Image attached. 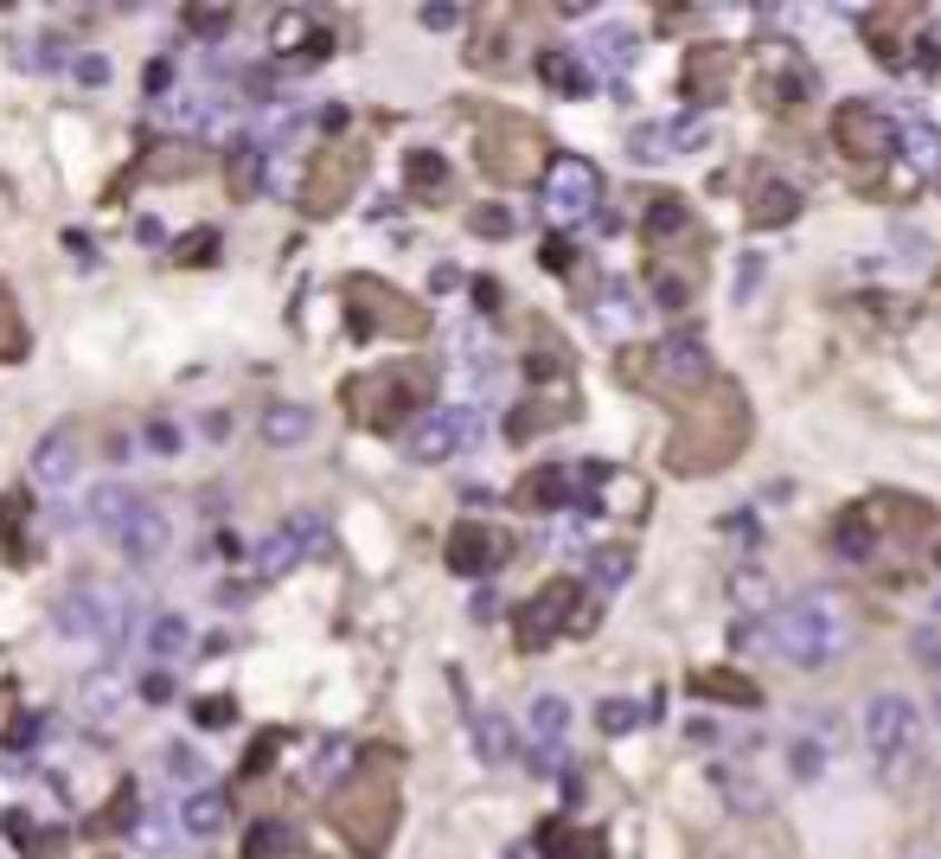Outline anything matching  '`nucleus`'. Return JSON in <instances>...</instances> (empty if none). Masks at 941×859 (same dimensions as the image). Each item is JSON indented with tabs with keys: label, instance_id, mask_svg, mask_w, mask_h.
Masks as SVG:
<instances>
[{
	"label": "nucleus",
	"instance_id": "864d4df0",
	"mask_svg": "<svg viewBox=\"0 0 941 859\" xmlns=\"http://www.w3.org/2000/svg\"><path fill=\"white\" fill-rule=\"evenodd\" d=\"M346 756H353V744H346V738H327V744L314 751V777H333V770H340Z\"/></svg>",
	"mask_w": 941,
	"mask_h": 859
},
{
	"label": "nucleus",
	"instance_id": "393cba45",
	"mask_svg": "<svg viewBox=\"0 0 941 859\" xmlns=\"http://www.w3.org/2000/svg\"><path fill=\"white\" fill-rule=\"evenodd\" d=\"M32 475L46 481V488H65L77 475V437L71 430H51V437H39V449H32Z\"/></svg>",
	"mask_w": 941,
	"mask_h": 859
},
{
	"label": "nucleus",
	"instance_id": "20e7f679",
	"mask_svg": "<svg viewBox=\"0 0 941 859\" xmlns=\"http://www.w3.org/2000/svg\"><path fill=\"white\" fill-rule=\"evenodd\" d=\"M865 751H871V763L884 770L891 789H903V777L922 782V770H929V725H922L917 700H903V693H871L865 700Z\"/></svg>",
	"mask_w": 941,
	"mask_h": 859
},
{
	"label": "nucleus",
	"instance_id": "c9c22d12",
	"mask_svg": "<svg viewBox=\"0 0 941 859\" xmlns=\"http://www.w3.org/2000/svg\"><path fill=\"white\" fill-rule=\"evenodd\" d=\"M148 648L167 661V654H193V628H186V616H174V609H160L148 623Z\"/></svg>",
	"mask_w": 941,
	"mask_h": 859
},
{
	"label": "nucleus",
	"instance_id": "c03bdc74",
	"mask_svg": "<svg viewBox=\"0 0 941 859\" xmlns=\"http://www.w3.org/2000/svg\"><path fill=\"white\" fill-rule=\"evenodd\" d=\"M218 251H225V237H218V232H193L174 257L186 263V270H199V263H218Z\"/></svg>",
	"mask_w": 941,
	"mask_h": 859
},
{
	"label": "nucleus",
	"instance_id": "2f4dec72",
	"mask_svg": "<svg viewBox=\"0 0 941 859\" xmlns=\"http://www.w3.org/2000/svg\"><path fill=\"white\" fill-rule=\"evenodd\" d=\"M404 174L423 199H449V160L435 155V148H416V155L404 160Z\"/></svg>",
	"mask_w": 941,
	"mask_h": 859
},
{
	"label": "nucleus",
	"instance_id": "f03ea898",
	"mask_svg": "<svg viewBox=\"0 0 941 859\" xmlns=\"http://www.w3.org/2000/svg\"><path fill=\"white\" fill-rule=\"evenodd\" d=\"M763 642L782 654L788 667L814 674V667H833V661L852 648V616H845V603L833 597V590H814V597L782 603L763 623Z\"/></svg>",
	"mask_w": 941,
	"mask_h": 859
},
{
	"label": "nucleus",
	"instance_id": "4c0bfd02",
	"mask_svg": "<svg viewBox=\"0 0 941 859\" xmlns=\"http://www.w3.org/2000/svg\"><path fill=\"white\" fill-rule=\"evenodd\" d=\"M570 725V705L558 700V693H538L532 700V731H538V744H558V731Z\"/></svg>",
	"mask_w": 941,
	"mask_h": 859
},
{
	"label": "nucleus",
	"instance_id": "a19ab883",
	"mask_svg": "<svg viewBox=\"0 0 941 859\" xmlns=\"http://www.w3.org/2000/svg\"><path fill=\"white\" fill-rule=\"evenodd\" d=\"M660 129H666V155H692V148H705V141H712L698 116H679V123H660Z\"/></svg>",
	"mask_w": 941,
	"mask_h": 859
},
{
	"label": "nucleus",
	"instance_id": "3c124183",
	"mask_svg": "<svg viewBox=\"0 0 941 859\" xmlns=\"http://www.w3.org/2000/svg\"><path fill=\"white\" fill-rule=\"evenodd\" d=\"M193 719H199L205 731H225L231 719H237V705H231V700H199V705H193Z\"/></svg>",
	"mask_w": 941,
	"mask_h": 859
},
{
	"label": "nucleus",
	"instance_id": "052dcab7",
	"mask_svg": "<svg viewBox=\"0 0 941 859\" xmlns=\"http://www.w3.org/2000/svg\"><path fill=\"white\" fill-rule=\"evenodd\" d=\"M692 20H705L698 7H660V27H692Z\"/></svg>",
	"mask_w": 941,
	"mask_h": 859
},
{
	"label": "nucleus",
	"instance_id": "a18cd8bd",
	"mask_svg": "<svg viewBox=\"0 0 941 859\" xmlns=\"http://www.w3.org/2000/svg\"><path fill=\"white\" fill-rule=\"evenodd\" d=\"M84 705H90V712H116V705H122V686H116V674H90L84 680Z\"/></svg>",
	"mask_w": 941,
	"mask_h": 859
},
{
	"label": "nucleus",
	"instance_id": "4d7b16f0",
	"mask_svg": "<svg viewBox=\"0 0 941 859\" xmlns=\"http://www.w3.org/2000/svg\"><path fill=\"white\" fill-rule=\"evenodd\" d=\"M141 700L167 705V700H174V674H148V680H141Z\"/></svg>",
	"mask_w": 941,
	"mask_h": 859
},
{
	"label": "nucleus",
	"instance_id": "4468645a",
	"mask_svg": "<svg viewBox=\"0 0 941 859\" xmlns=\"http://www.w3.org/2000/svg\"><path fill=\"white\" fill-rule=\"evenodd\" d=\"M481 437V417L474 411H423L404 430V456L410 462H449L455 449H468Z\"/></svg>",
	"mask_w": 941,
	"mask_h": 859
},
{
	"label": "nucleus",
	"instance_id": "774afa93",
	"mask_svg": "<svg viewBox=\"0 0 941 859\" xmlns=\"http://www.w3.org/2000/svg\"><path fill=\"white\" fill-rule=\"evenodd\" d=\"M116 821H122V828L135 821V789H122V795H116Z\"/></svg>",
	"mask_w": 941,
	"mask_h": 859
},
{
	"label": "nucleus",
	"instance_id": "dca6fc26",
	"mask_svg": "<svg viewBox=\"0 0 941 859\" xmlns=\"http://www.w3.org/2000/svg\"><path fill=\"white\" fill-rule=\"evenodd\" d=\"M359 174H365V148H359V141L327 148V155L314 160V174H307V212H340Z\"/></svg>",
	"mask_w": 941,
	"mask_h": 859
},
{
	"label": "nucleus",
	"instance_id": "c756f323",
	"mask_svg": "<svg viewBox=\"0 0 941 859\" xmlns=\"http://www.w3.org/2000/svg\"><path fill=\"white\" fill-rule=\"evenodd\" d=\"M570 411H577L570 398H558V404H545V398H532L526 411H512V417H507V437H512V443H526V437H538V430H551V423H563Z\"/></svg>",
	"mask_w": 941,
	"mask_h": 859
},
{
	"label": "nucleus",
	"instance_id": "79ce46f5",
	"mask_svg": "<svg viewBox=\"0 0 941 859\" xmlns=\"http://www.w3.org/2000/svg\"><path fill=\"white\" fill-rule=\"evenodd\" d=\"M896 148H903V155L917 160V167H935V160H941V135H935V129H922V123H917L910 135L896 129Z\"/></svg>",
	"mask_w": 941,
	"mask_h": 859
},
{
	"label": "nucleus",
	"instance_id": "6ab92c4d",
	"mask_svg": "<svg viewBox=\"0 0 941 859\" xmlns=\"http://www.w3.org/2000/svg\"><path fill=\"white\" fill-rule=\"evenodd\" d=\"M737 84V52L731 46H698L686 58V97L692 104H724Z\"/></svg>",
	"mask_w": 941,
	"mask_h": 859
},
{
	"label": "nucleus",
	"instance_id": "f8f14e48",
	"mask_svg": "<svg viewBox=\"0 0 941 859\" xmlns=\"http://www.w3.org/2000/svg\"><path fill=\"white\" fill-rule=\"evenodd\" d=\"M346 302H353V328H359L365 340H372V334L416 340L423 328H430V314L416 309V302L391 295V289H384V283H372V276H353V283H346Z\"/></svg>",
	"mask_w": 941,
	"mask_h": 859
},
{
	"label": "nucleus",
	"instance_id": "a211bd4d",
	"mask_svg": "<svg viewBox=\"0 0 941 859\" xmlns=\"http://www.w3.org/2000/svg\"><path fill=\"white\" fill-rule=\"evenodd\" d=\"M500 558H507V533H493V526H481V520H461L455 533H449V572L481 577V572H493Z\"/></svg>",
	"mask_w": 941,
	"mask_h": 859
},
{
	"label": "nucleus",
	"instance_id": "5fc2aeb1",
	"mask_svg": "<svg viewBox=\"0 0 941 859\" xmlns=\"http://www.w3.org/2000/svg\"><path fill=\"white\" fill-rule=\"evenodd\" d=\"M148 449H154V456H179L186 443H179V430L167 423V417H154V423H148Z\"/></svg>",
	"mask_w": 941,
	"mask_h": 859
},
{
	"label": "nucleus",
	"instance_id": "13d9d810",
	"mask_svg": "<svg viewBox=\"0 0 941 859\" xmlns=\"http://www.w3.org/2000/svg\"><path fill=\"white\" fill-rule=\"evenodd\" d=\"M416 20H423V27H430V32H449V27H455V20H461V13H455V7H423V13H416Z\"/></svg>",
	"mask_w": 941,
	"mask_h": 859
},
{
	"label": "nucleus",
	"instance_id": "37998d69",
	"mask_svg": "<svg viewBox=\"0 0 941 859\" xmlns=\"http://www.w3.org/2000/svg\"><path fill=\"white\" fill-rule=\"evenodd\" d=\"M640 719H647V705H635V700H602L596 705V725L602 731H635Z\"/></svg>",
	"mask_w": 941,
	"mask_h": 859
},
{
	"label": "nucleus",
	"instance_id": "7c9ffc66",
	"mask_svg": "<svg viewBox=\"0 0 941 859\" xmlns=\"http://www.w3.org/2000/svg\"><path fill=\"white\" fill-rule=\"evenodd\" d=\"M602 71H628L635 65V32L628 27H602V32H589V46H584Z\"/></svg>",
	"mask_w": 941,
	"mask_h": 859
},
{
	"label": "nucleus",
	"instance_id": "e433bc0d",
	"mask_svg": "<svg viewBox=\"0 0 941 859\" xmlns=\"http://www.w3.org/2000/svg\"><path fill=\"white\" fill-rule=\"evenodd\" d=\"M474 738H481L487 763H507V756H512V725L500 719V712H474Z\"/></svg>",
	"mask_w": 941,
	"mask_h": 859
},
{
	"label": "nucleus",
	"instance_id": "2eb2a0df",
	"mask_svg": "<svg viewBox=\"0 0 941 859\" xmlns=\"http://www.w3.org/2000/svg\"><path fill=\"white\" fill-rule=\"evenodd\" d=\"M859 27H865V46H871L878 65L903 71V65L917 58V27H922L917 7H865V13H859Z\"/></svg>",
	"mask_w": 941,
	"mask_h": 859
},
{
	"label": "nucleus",
	"instance_id": "bb28decb",
	"mask_svg": "<svg viewBox=\"0 0 941 859\" xmlns=\"http://www.w3.org/2000/svg\"><path fill=\"white\" fill-rule=\"evenodd\" d=\"M314 437V411L307 404H269L263 411V443H276V449H295Z\"/></svg>",
	"mask_w": 941,
	"mask_h": 859
},
{
	"label": "nucleus",
	"instance_id": "1a4fd4ad",
	"mask_svg": "<svg viewBox=\"0 0 941 859\" xmlns=\"http://www.w3.org/2000/svg\"><path fill=\"white\" fill-rule=\"evenodd\" d=\"M705 276V232L686 225L673 237H647V283L660 309H692V289Z\"/></svg>",
	"mask_w": 941,
	"mask_h": 859
},
{
	"label": "nucleus",
	"instance_id": "09e8293b",
	"mask_svg": "<svg viewBox=\"0 0 941 859\" xmlns=\"http://www.w3.org/2000/svg\"><path fill=\"white\" fill-rule=\"evenodd\" d=\"M186 27L199 32V39H225V27H231V7H186Z\"/></svg>",
	"mask_w": 941,
	"mask_h": 859
},
{
	"label": "nucleus",
	"instance_id": "ddd939ff",
	"mask_svg": "<svg viewBox=\"0 0 941 859\" xmlns=\"http://www.w3.org/2000/svg\"><path fill=\"white\" fill-rule=\"evenodd\" d=\"M577 584L570 577H551V584H538L532 597L519 603V616H512V642L526 654H538V648H551L563 628H570V616H577Z\"/></svg>",
	"mask_w": 941,
	"mask_h": 859
},
{
	"label": "nucleus",
	"instance_id": "412c9836",
	"mask_svg": "<svg viewBox=\"0 0 941 859\" xmlns=\"http://www.w3.org/2000/svg\"><path fill=\"white\" fill-rule=\"evenodd\" d=\"M749 232H775V225H788L794 212H801V186L775 180V174H763V180L749 186Z\"/></svg>",
	"mask_w": 941,
	"mask_h": 859
},
{
	"label": "nucleus",
	"instance_id": "cd10ccee",
	"mask_svg": "<svg viewBox=\"0 0 941 859\" xmlns=\"http://www.w3.org/2000/svg\"><path fill=\"white\" fill-rule=\"evenodd\" d=\"M225 814H231V802L218 795V789H193V795H186V808H179V821H186V833H193V840H212V833L225 828Z\"/></svg>",
	"mask_w": 941,
	"mask_h": 859
},
{
	"label": "nucleus",
	"instance_id": "c85d7f7f",
	"mask_svg": "<svg viewBox=\"0 0 941 859\" xmlns=\"http://www.w3.org/2000/svg\"><path fill=\"white\" fill-rule=\"evenodd\" d=\"M225 180H231L237 199H256V186H263V141H231Z\"/></svg>",
	"mask_w": 941,
	"mask_h": 859
},
{
	"label": "nucleus",
	"instance_id": "a878e982",
	"mask_svg": "<svg viewBox=\"0 0 941 859\" xmlns=\"http://www.w3.org/2000/svg\"><path fill=\"white\" fill-rule=\"evenodd\" d=\"M538 847H545V859H609L602 833H596V828H570V821H551V828L538 833Z\"/></svg>",
	"mask_w": 941,
	"mask_h": 859
},
{
	"label": "nucleus",
	"instance_id": "603ef678",
	"mask_svg": "<svg viewBox=\"0 0 941 859\" xmlns=\"http://www.w3.org/2000/svg\"><path fill=\"white\" fill-rule=\"evenodd\" d=\"M13 353H20V321H13V302L0 289V360H13Z\"/></svg>",
	"mask_w": 941,
	"mask_h": 859
},
{
	"label": "nucleus",
	"instance_id": "39448f33",
	"mask_svg": "<svg viewBox=\"0 0 941 859\" xmlns=\"http://www.w3.org/2000/svg\"><path fill=\"white\" fill-rule=\"evenodd\" d=\"M474 148H481V174L500 180V186H532V180H545V167H551L545 129H538L532 116H519V109H487Z\"/></svg>",
	"mask_w": 941,
	"mask_h": 859
},
{
	"label": "nucleus",
	"instance_id": "bf43d9fd",
	"mask_svg": "<svg viewBox=\"0 0 941 859\" xmlns=\"http://www.w3.org/2000/svg\"><path fill=\"white\" fill-rule=\"evenodd\" d=\"M148 90H154V97H167V90H174V65H167V58H154V65H148Z\"/></svg>",
	"mask_w": 941,
	"mask_h": 859
},
{
	"label": "nucleus",
	"instance_id": "de8ad7c7",
	"mask_svg": "<svg viewBox=\"0 0 941 859\" xmlns=\"http://www.w3.org/2000/svg\"><path fill=\"white\" fill-rule=\"evenodd\" d=\"M468 232H474V237H507L512 232V212L507 206H474V212H468Z\"/></svg>",
	"mask_w": 941,
	"mask_h": 859
},
{
	"label": "nucleus",
	"instance_id": "f704fd0d",
	"mask_svg": "<svg viewBox=\"0 0 941 859\" xmlns=\"http://www.w3.org/2000/svg\"><path fill=\"white\" fill-rule=\"evenodd\" d=\"M538 78L551 84V90H563V97H584L589 78H584V65L570 52H538Z\"/></svg>",
	"mask_w": 941,
	"mask_h": 859
},
{
	"label": "nucleus",
	"instance_id": "9b49d317",
	"mask_svg": "<svg viewBox=\"0 0 941 859\" xmlns=\"http://www.w3.org/2000/svg\"><path fill=\"white\" fill-rule=\"evenodd\" d=\"M545 218L551 225H584L589 212L602 206V174H596V160L584 155H558L545 167Z\"/></svg>",
	"mask_w": 941,
	"mask_h": 859
},
{
	"label": "nucleus",
	"instance_id": "8fccbe9b",
	"mask_svg": "<svg viewBox=\"0 0 941 859\" xmlns=\"http://www.w3.org/2000/svg\"><path fill=\"white\" fill-rule=\"evenodd\" d=\"M628 155H635L640 167H647V160H666V129L660 123H654V129H635L628 135Z\"/></svg>",
	"mask_w": 941,
	"mask_h": 859
},
{
	"label": "nucleus",
	"instance_id": "ea45409f",
	"mask_svg": "<svg viewBox=\"0 0 941 859\" xmlns=\"http://www.w3.org/2000/svg\"><path fill=\"white\" fill-rule=\"evenodd\" d=\"M128 616H135V597H102V635H97V642L122 648V642H128Z\"/></svg>",
	"mask_w": 941,
	"mask_h": 859
},
{
	"label": "nucleus",
	"instance_id": "423d86ee",
	"mask_svg": "<svg viewBox=\"0 0 941 859\" xmlns=\"http://www.w3.org/2000/svg\"><path fill=\"white\" fill-rule=\"evenodd\" d=\"M435 391V372L423 360H398V365H379V372H365L346 385V404L365 430H404V417H416L430 404Z\"/></svg>",
	"mask_w": 941,
	"mask_h": 859
},
{
	"label": "nucleus",
	"instance_id": "338daca9",
	"mask_svg": "<svg viewBox=\"0 0 941 859\" xmlns=\"http://www.w3.org/2000/svg\"><path fill=\"white\" fill-rule=\"evenodd\" d=\"M102 449H109V462H128V456H135V443H128V437H109Z\"/></svg>",
	"mask_w": 941,
	"mask_h": 859
},
{
	"label": "nucleus",
	"instance_id": "9d476101",
	"mask_svg": "<svg viewBox=\"0 0 941 859\" xmlns=\"http://www.w3.org/2000/svg\"><path fill=\"white\" fill-rule=\"evenodd\" d=\"M749 90L763 109H794L814 97V65L788 39H756L749 46Z\"/></svg>",
	"mask_w": 941,
	"mask_h": 859
},
{
	"label": "nucleus",
	"instance_id": "f257e3e1",
	"mask_svg": "<svg viewBox=\"0 0 941 859\" xmlns=\"http://www.w3.org/2000/svg\"><path fill=\"white\" fill-rule=\"evenodd\" d=\"M749 398H743L731 379H712V385L679 404V423H673V443H666V469L698 481V475H724L749 449Z\"/></svg>",
	"mask_w": 941,
	"mask_h": 859
},
{
	"label": "nucleus",
	"instance_id": "0e129e2a",
	"mask_svg": "<svg viewBox=\"0 0 941 859\" xmlns=\"http://www.w3.org/2000/svg\"><path fill=\"white\" fill-rule=\"evenodd\" d=\"M430 283H435V289H455V283H461V270H455V263H435Z\"/></svg>",
	"mask_w": 941,
	"mask_h": 859
},
{
	"label": "nucleus",
	"instance_id": "6e6d98bb",
	"mask_svg": "<svg viewBox=\"0 0 941 859\" xmlns=\"http://www.w3.org/2000/svg\"><path fill=\"white\" fill-rule=\"evenodd\" d=\"M167 770H174V777H186V782H193V777H199V756L186 751V744H167Z\"/></svg>",
	"mask_w": 941,
	"mask_h": 859
},
{
	"label": "nucleus",
	"instance_id": "aec40b11",
	"mask_svg": "<svg viewBox=\"0 0 941 859\" xmlns=\"http://www.w3.org/2000/svg\"><path fill=\"white\" fill-rule=\"evenodd\" d=\"M167 539H174V526H167V514H160V507H148V500H141V507L128 514V526L116 533L122 558H135V565H154V558L167 551Z\"/></svg>",
	"mask_w": 941,
	"mask_h": 859
},
{
	"label": "nucleus",
	"instance_id": "69168bd1",
	"mask_svg": "<svg viewBox=\"0 0 941 859\" xmlns=\"http://www.w3.org/2000/svg\"><path fill=\"white\" fill-rule=\"evenodd\" d=\"M269 763H276V751H269V744H256V751H251V763H244V770H251V777H256V770H269Z\"/></svg>",
	"mask_w": 941,
	"mask_h": 859
},
{
	"label": "nucleus",
	"instance_id": "f3484780",
	"mask_svg": "<svg viewBox=\"0 0 941 859\" xmlns=\"http://www.w3.org/2000/svg\"><path fill=\"white\" fill-rule=\"evenodd\" d=\"M321 546H327V526L314 520V514H295L288 526H276V533L256 546V577H288L307 551H321Z\"/></svg>",
	"mask_w": 941,
	"mask_h": 859
},
{
	"label": "nucleus",
	"instance_id": "e2e57ef3",
	"mask_svg": "<svg viewBox=\"0 0 941 859\" xmlns=\"http://www.w3.org/2000/svg\"><path fill=\"white\" fill-rule=\"evenodd\" d=\"M135 237H141V244H160V237H167V225H160V218H141V225H135Z\"/></svg>",
	"mask_w": 941,
	"mask_h": 859
},
{
	"label": "nucleus",
	"instance_id": "0eeeda50",
	"mask_svg": "<svg viewBox=\"0 0 941 859\" xmlns=\"http://www.w3.org/2000/svg\"><path fill=\"white\" fill-rule=\"evenodd\" d=\"M391 770H398V756H379L372 770H359L333 795V828L346 833L359 853H379L391 840V828H398V782H391Z\"/></svg>",
	"mask_w": 941,
	"mask_h": 859
},
{
	"label": "nucleus",
	"instance_id": "6e6552de",
	"mask_svg": "<svg viewBox=\"0 0 941 859\" xmlns=\"http://www.w3.org/2000/svg\"><path fill=\"white\" fill-rule=\"evenodd\" d=\"M833 148H840L845 167H852L859 180H871V193H878V174L896 160V123L871 104H840L833 109Z\"/></svg>",
	"mask_w": 941,
	"mask_h": 859
},
{
	"label": "nucleus",
	"instance_id": "b1692460",
	"mask_svg": "<svg viewBox=\"0 0 941 859\" xmlns=\"http://www.w3.org/2000/svg\"><path fill=\"white\" fill-rule=\"evenodd\" d=\"M570 481H577V469H558V462H545V469H532L526 481H519V507H532V514H551V507H563L570 500Z\"/></svg>",
	"mask_w": 941,
	"mask_h": 859
},
{
	"label": "nucleus",
	"instance_id": "4be33fe9",
	"mask_svg": "<svg viewBox=\"0 0 941 859\" xmlns=\"http://www.w3.org/2000/svg\"><path fill=\"white\" fill-rule=\"evenodd\" d=\"M692 693L717 705H763V686L743 667H692Z\"/></svg>",
	"mask_w": 941,
	"mask_h": 859
},
{
	"label": "nucleus",
	"instance_id": "49530a36",
	"mask_svg": "<svg viewBox=\"0 0 941 859\" xmlns=\"http://www.w3.org/2000/svg\"><path fill=\"white\" fill-rule=\"evenodd\" d=\"M71 84H77V90H102V84H109V58H102V52H77L71 58Z\"/></svg>",
	"mask_w": 941,
	"mask_h": 859
},
{
	"label": "nucleus",
	"instance_id": "72a5a7b5",
	"mask_svg": "<svg viewBox=\"0 0 941 859\" xmlns=\"http://www.w3.org/2000/svg\"><path fill=\"white\" fill-rule=\"evenodd\" d=\"M135 507H141V495H135V488H97V495H90V520L109 526V533H122Z\"/></svg>",
	"mask_w": 941,
	"mask_h": 859
},
{
	"label": "nucleus",
	"instance_id": "58836bf2",
	"mask_svg": "<svg viewBox=\"0 0 941 859\" xmlns=\"http://www.w3.org/2000/svg\"><path fill=\"white\" fill-rule=\"evenodd\" d=\"M628 565H635L628 546H602V551H596V565H589V584H596V590H615V584L628 577Z\"/></svg>",
	"mask_w": 941,
	"mask_h": 859
},
{
	"label": "nucleus",
	"instance_id": "7ed1b4c3",
	"mask_svg": "<svg viewBox=\"0 0 941 859\" xmlns=\"http://www.w3.org/2000/svg\"><path fill=\"white\" fill-rule=\"evenodd\" d=\"M621 379L635 391H647L654 404H686V398H698V391L712 385V353H705V340L698 334H666L654 340V346H635V353H621Z\"/></svg>",
	"mask_w": 941,
	"mask_h": 859
},
{
	"label": "nucleus",
	"instance_id": "680f3d73",
	"mask_svg": "<svg viewBox=\"0 0 941 859\" xmlns=\"http://www.w3.org/2000/svg\"><path fill=\"white\" fill-rule=\"evenodd\" d=\"M474 302H481V309H500V283H493V276H474Z\"/></svg>",
	"mask_w": 941,
	"mask_h": 859
},
{
	"label": "nucleus",
	"instance_id": "473e14b6",
	"mask_svg": "<svg viewBox=\"0 0 941 859\" xmlns=\"http://www.w3.org/2000/svg\"><path fill=\"white\" fill-rule=\"evenodd\" d=\"M295 853V828L288 821H256L244 833V859H288Z\"/></svg>",
	"mask_w": 941,
	"mask_h": 859
},
{
	"label": "nucleus",
	"instance_id": "5701e85b",
	"mask_svg": "<svg viewBox=\"0 0 941 859\" xmlns=\"http://www.w3.org/2000/svg\"><path fill=\"white\" fill-rule=\"evenodd\" d=\"M51 628H58V635H71V642H97V635H102V597H97V590H71V597H58Z\"/></svg>",
	"mask_w": 941,
	"mask_h": 859
}]
</instances>
